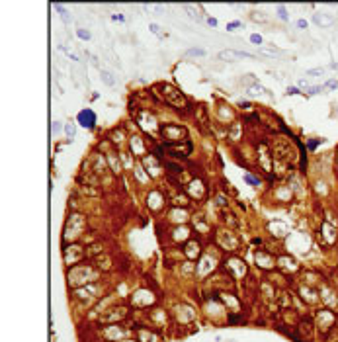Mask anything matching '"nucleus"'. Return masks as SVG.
Returning <instances> with one entry per match:
<instances>
[{"label": "nucleus", "instance_id": "6e6552de", "mask_svg": "<svg viewBox=\"0 0 338 342\" xmlns=\"http://www.w3.org/2000/svg\"><path fill=\"white\" fill-rule=\"evenodd\" d=\"M184 10H186V12L190 14V18H196L197 22H201V16H200V14H197V10L194 8V6H190V4H186V6H184Z\"/></svg>", "mask_w": 338, "mask_h": 342}, {"label": "nucleus", "instance_id": "1a4fd4ad", "mask_svg": "<svg viewBox=\"0 0 338 342\" xmlns=\"http://www.w3.org/2000/svg\"><path fill=\"white\" fill-rule=\"evenodd\" d=\"M100 75H102V80H104L108 86H113V84H115V78H112V75H109L108 70H102Z\"/></svg>", "mask_w": 338, "mask_h": 342}, {"label": "nucleus", "instance_id": "ddd939ff", "mask_svg": "<svg viewBox=\"0 0 338 342\" xmlns=\"http://www.w3.org/2000/svg\"><path fill=\"white\" fill-rule=\"evenodd\" d=\"M244 180H246L250 186H258V180H256L254 176H250V174H244Z\"/></svg>", "mask_w": 338, "mask_h": 342}, {"label": "nucleus", "instance_id": "dca6fc26", "mask_svg": "<svg viewBox=\"0 0 338 342\" xmlns=\"http://www.w3.org/2000/svg\"><path fill=\"white\" fill-rule=\"evenodd\" d=\"M278 14H280L282 20H287V14H285V8H283V6H280V8H278Z\"/></svg>", "mask_w": 338, "mask_h": 342}, {"label": "nucleus", "instance_id": "f8f14e48", "mask_svg": "<svg viewBox=\"0 0 338 342\" xmlns=\"http://www.w3.org/2000/svg\"><path fill=\"white\" fill-rule=\"evenodd\" d=\"M76 35L80 39H90V31L84 30V27H80V30H76Z\"/></svg>", "mask_w": 338, "mask_h": 342}, {"label": "nucleus", "instance_id": "4468645a", "mask_svg": "<svg viewBox=\"0 0 338 342\" xmlns=\"http://www.w3.org/2000/svg\"><path fill=\"white\" fill-rule=\"evenodd\" d=\"M322 90H325V86H311V88H309V94L313 96V94H321Z\"/></svg>", "mask_w": 338, "mask_h": 342}, {"label": "nucleus", "instance_id": "aec40b11", "mask_svg": "<svg viewBox=\"0 0 338 342\" xmlns=\"http://www.w3.org/2000/svg\"><path fill=\"white\" fill-rule=\"evenodd\" d=\"M239 26H240V22H231V24H227V30H234Z\"/></svg>", "mask_w": 338, "mask_h": 342}, {"label": "nucleus", "instance_id": "9d476101", "mask_svg": "<svg viewBox=\"0 0 338 342\" xmlns=\"http://www.w3.org/2000/svg\"><path fill=\"white\" fill-rule=\"evenodd\" d=\"M65 131H67L69 139L72 141V139H75V135H76V125H75V123H67V125H65Z\"/></svg>", "mask_w": 338, "mask_h": 342}, {"label": "nucleus", "instance_id": "20e7f679", "mask_svg": "<svg viewBox=\"0 0 338 342\" xmlns=\"http://www.w3.org/2000/svg\"><path fill=\"white\" fill-rule=\"evenodd\" d=\"M164 149L172 152V157H188L192 152V143L186 141L184 145L180 143H164Z\"/></svg>", "mask_w": 338, "mask_h": 342}, {"label": "nucleus", "instance_id": "2eb2a0df", "mask_svg": "<svg viewBox=\"0 0 338 342\" xmlns=\"http://www.w3.org/2000/svg\"><path fill=\"white\" fill-rule=\"evenodd\" d=\"M250 41L256 43V45H260V43H262V37H260L258 33H254V35H250Z\"/></svg>", "mask_w": 338, "mask_h": 342}, {"label": "nucleus", "instance_id": "5701e85b", "mask_svg": "<svg viewBox=\"0 0 338 342\" xmlns=\"http://www.w3.org/2000/svg\"><path fill=\"white\" fill-rule=\"evenodd\" d=\"M297 26H299V27H307V22H305V20H299Z\"/></svg>", "mask_w": 338, "mask_h": 342}, {"label": "nucleus", "instance_id": "f257e3e1", "mask_svg": "<svg viewBox=\"0 0 338 342\" xmlns=\"http://www.w3.org/2000/svg\"><path fill=\"white\" fill-rule=\"evenodd\" d=\"M157 90H160V96H162L168 104L176 106L178 110H180V108H182V110L188 108V100H186V96H184L178 88H174V86H170V84H158Z\"/></svg>", "mask_w": 338, "mask_h": 342}, {"label": "nucleus", "instance_id": "7ed1b4c3", "mask_svg": "<svg viewBox=\"0 0 338 342\" xmlns=\"http://www.w3.org/2000/svg\"><path fill=\"white\" fill-rule=\"evenodd\" d=\"M76 121H78L84 129H94V125H96V113H94L90 108H84V110L78 112Z\"/></svg>", "mask_w": 338, "mask_h": 342}, {"label": "nucleus", "instance_id": "412c9836", "mask_svg": "<svg viewBox=\"0 0 338 342\" xmlns=\"http://www.w3.org/2000/svg\"><path fill=\"white\" fill-rule=\"evenodd\" d=\"M53 131H55V133H59V131H61V123H59V121L53 123Z\"/></svg>", "mask_w": 338, "mask_h": 342}, {"label": "nucleus", "instance_id": "9b49d317", "mask_svg": "<svg viewBox=\"0 0 338 342\" xmlns=\"http://www.w3.org/2000/svg\"><path fill=\"white\" fill-rule=\"evenodd\" d=\"M186 57H205V51L203 49H188Z\"/></svg>", "mask_w": 338, "mask_h": 342}, {"label": "nucleus", "instance_id": "393cba45", "mask_svg": "<svg viewBox=\"0 0 338 342\" xmlns=\"http://www.w3.org/2000/svg\"><path fill=\"white\" fill-rule=\"evenodd\" d=\"M113 20H119V22H123V16H119V14H113Z\"/></svg>", "mask_w": 338, "mask_h": 342}, {"label": "nucleus", "instance_id": "f3484780", "mask_svg": "<svg viewBox=\"0 0 338 342\" xmlns=\"http://www.w3.org/2000/svg\"><path fill=\"white\" fill-rule=\"evenodd\" d=\"M149 27H151V31H152V33H157V35H160V27H158L157 24H151Z\"/></svg>", "mask_w": 338, "mask_h": 342}, {"label": "nucleus", "instance_id": "423d86ee", "mask_svg": "<svg viewBox=\"0 0 338 342\" xmlns=\"http://www.w3.org/2000/svg\"><path fill=\"white\" fill-rule=\"evenodd\" d=\"M313 20H315V24H319V26H330L332 24V18L326 16V14H315Z\"/></svg>", "mask_w": 338, "mask_h": 342}, {"label": "nucleus", "instance_id": "39448f33", "mask_svg": "<svg viewBox=\"0 0 338 342\" xmlns=\"http://www.w3.org/2000/svg\"><path fill=\"white\" fill-rule=\"evenodd\" d=\"M240 57H246V59H252V53H246V51H233V49H227V51H221L219 53V59H227V61H233V59H240Z\"/></svg>", "mask_w": 338, "mask_h": 342}, {"label": "nucleus", "instance_id": "4be33fe9", "mask_svg": "<svg viewBox=\"0 0 338 342\" xmlns=\"http://www.w3.org/2000/svg\"><path fill=\"white\" fill-rule=\"evenodd\" d=\"M287 94H299V88H295V86H291V88H287Z\"/></svg>", "mask_w": 338, "mask_h": 342}, {"label": "nucleus", "instance_id": "0eeeda50", "mask_svg": "<svg viewBox=\"0 0 338 342\" xmlns=\"http://www.w3.org/2000/svg\"><path fill=\"white\" fill-rule=\"evenodd\" d=\"M53 8H55L57 12H61V18H63V22H65V24H69V22H70V18H69V12L65 10V6H63V4H53Z\"/></svg>", "mask_w": 338, "mask_h": 342}, {"label": "nucleus", "instance_id": "a211bd4d", "mask_svg": "<svg viewBox=\"0 0 338 342\" xmlns=\"http://www.w3.org/2000/svg\"><path fill=\"white\" fill-rule=\"evenodd\" d=\"M325 69H313V70H307V75H322Z\"/></svg>", "mask_w": 338, "mask_h": 342}, {"label": "nucleus", "instance_id": "b1692460", "mask_svg": "<svg viewBox=\"0 0 338 342\" xmlns=\"http://www.w3.org/2000/svg\"><path fill=\"white\" fill-rule=\"evenodd\" d=\"M207 22H209V26H217V20H213V18H209Z\"/></svg>", "mask_w": 338, "mask_h": 342}, {"label": "nucleus", "instance_id": "6ab92c4d", "mask_svg": "<svg viewBox=\"0 0 338 342\" xmlns=\"http://www.w3.org/2000/svg\"><path fill=\"white\" fill-rule=\"evenodd\" d=\"M326 88H338V80H328L326 82Z\"/></svg>", "mask_w": 338, "mask_h": 342}, {"label": "nucleus", "instance_id": "f03ea898", "mask_svg": "<svg viewBox=\"0 0 338 342\" xmlns=\"http://www.w3.org/2000/svg\"><path fill=\"white\" fill-rule=\"evenodd\" d=\"M162 137L166 139V143H180V141H186L188 139V131L180 127V125H172V123H168V125L162 127Z\"/></svg>", "mask_w": 338, "mask_h": 342}]
</instances>
